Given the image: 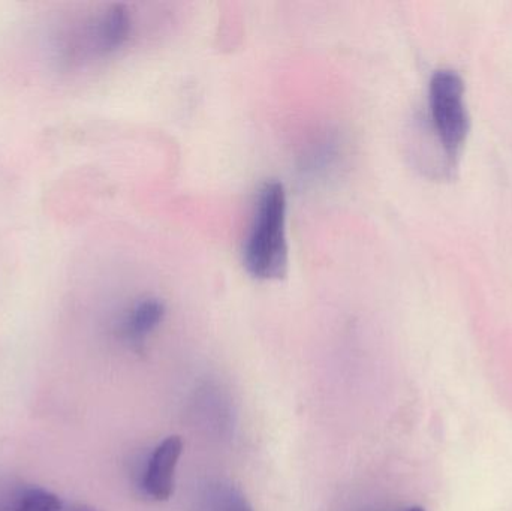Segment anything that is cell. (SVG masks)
Returning <instances> with one entry per match:
<instances>
[{
	"label": "cell",
	"instance_id": "1",
	"mask_svg": "<svg viewBox=\"0 0 512 511\" xmlns=\"http://www.w3.org/2000/svg\"><path fill=\"white\" fill-rule=\"evenodd\" d=\"M243 264L254 278L264 281L280 279L288 269L286 192L276 180L264 183L259 191Z\"/></svg>",
	"mask_w": 512,
	"mask_h": 511
},
{
	"label": "cell",
	"instance_id": "2",
	"mask_svg": "<svg viewBox=\"0 0 512 511\" xmlns=\"http://www.w3.org/2000/svg\"><path fill=\"white\" fill-rule=\"evenodd\" d=\"M429 99L436 134L450 164H456L471 125L462 75L453 68L436 69L430 78Z\"/></svg>",
	"mask_w": 512,
	"mask_h": 511
},
{
	"label": "cell",
	"instance_id": "3",
	"mask_svg": "<svg viewBox=\"0 0 512 511\" xmlns=\"http://www.w3.org/2000/svg\"><path fill=\"white\" fill-rule=\"evenodd\" d=\"M183 452L182 438L168 437L162 441L147 461L143 489L155 501H167L174 491V474Z\"/></svg>",
	"mask_w": 512,
	"mask_h": 511
},
{
	"label": "cell",
	"instance_id": "4",
	"mask_svg": "<svg viewBox=\"0 0 512 511\" xmlns=\"http://www.w3.org/2000/svg\"><path fill=\"white\" fill-rule=\"evenodd\" d=\"M132 21L128 9L113 5L99 15L84 32V42L92 53L110 54L119 50L131 35Z\"/></svg>",
	"mask_w": 512,
	"mask_h": 511
},
{
	"label": "cell",
	"instance_id": "5",
	"mask_svg": "<svg viewBox=\"0 0 512 511\" xmlns=\"http://www.w3.org/2000/svg\"><path fill=\"white\" fill-rule=\"evenodd\" d=\"M165 306L158 299H144L135 303L123 318L120 332L128 344L138 347L164 320Z\"/></svg>",
	"mask_w": 512,
	"mask_h": 511
},
{
	"label": "cell",
	"instance_id": "6",
	"mask_svg": "<svg viewBox=\"0 0 512 511\" xmlns=\"http://www.w3.org/2000/svg\"><path fill=\"white\" fill-rule=\"evenodd\" d=\"M195 511H254L243 492L233 483L216 480L204 486Z\"/></svg>",
	"mask_w": 512,
	"mask_h": 511
},
{
	"label": "cell",
	"instance_id": "7",
	"mask_svg": "<svg viewBox=\"0 0 512 511\" xmlns=\"http://www.w3.org/2000/svg\"><path fill=\"white\" fill-rule=\"evenodd\" d=\"M26 489L27 483L9 474L0 473V511L20 510Z\"/></svg>",
	"mask_w": 512,
	"mask_h": 511
},
{
	"label": "cell",
	"instance_id": "8",
	"mask_svg": "<svg viewBox=\"0 0 512 511\" xmlns=\"http://www.w3.org/2000/svg\"><path fill=\"white\" fill-rule=\"evenodd\" d=\"M62 511H101L96 507L87 506V504H65Z\"/></svg>",
	"mask_w": 512,
	"mask_h": 511
},
{
	"label": "cell",
	"instance_id": "9",
	"mask_svg": "<svg viewBox=\"0 0 512 511\" xmlns=\"http://www.w3.org/2000/svg\"><path fill=\"white\" fill-rule=\"evenodd\" d=\"M406 511H426V510H424L423 507H412V509H409Z\"/></svg>",
	"mask_w": 512,
	"mask_h": 511
}]
</instances>
